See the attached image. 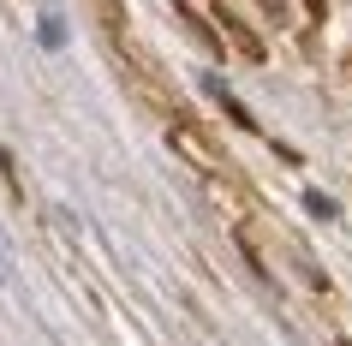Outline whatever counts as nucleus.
<instances>
[{
    "instance_id": "f257e3e1",
    "label": "nucleus",
    "mask_w": 352,
    "mask_h": 346,
    "mask_svg": "<svg viewBox=\"0 0 352 346\" xmlns=\"http://www.w3.org/2000/svg\"><path fill=\"white\" fill-rule=\"evenodd\" d=\"M60 42H66V24L54 12H42V48H60Z\"/></svg>"
},
{
    "instance_id": "f03ea898",
    "label": "nucleus",
    "mask_w": 352,
    "mask_h": 346,
    "mask_svg": "<svg viewBox=\"0 0 352 346\" xmlns=\"http://www.w3.org/2000/svg\"><path fill=\"white\" fill-rule=\"evenodd\" d=\"M305 203H311V215H322V221H334V203H329V197H316V191H311V197H305Z\"/></svg>"
}]
</instances>
